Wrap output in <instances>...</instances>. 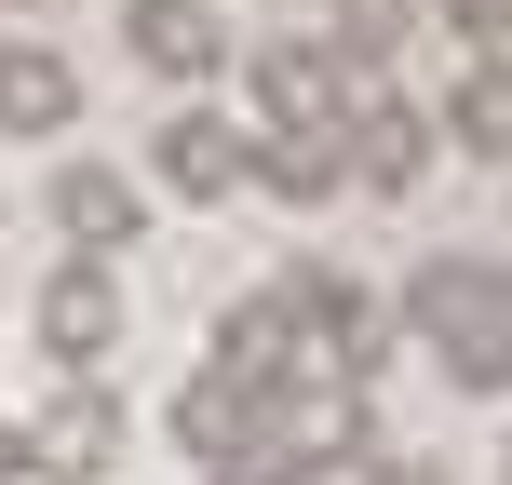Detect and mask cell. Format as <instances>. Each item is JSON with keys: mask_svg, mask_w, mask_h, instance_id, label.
I'll list each match as a JSON object with an SVG mask.
<instances>
[{"mask_svg": "<svg viewBox=\"0 0 512 485\" xmlns=\"http://www.w3.org/2000/svg\"><path fill=\"white\" fill-rule=\"evenodd\" d=\"M27 472H41V485L122 472V391H108V378H54L41 405H27Z\"/></svg>", "mask_w": 512, "mask_h": 485, "instance_id": "7a4b0ae2", "label": "cell"}, {"mask_svg": "<svg viewBox=\"0 0 512 485\" xmlns=\"http://www.w3.org/2000/svg\"><path fill=\"white\" fill-rule=\"evenodd\" d=\"M405 337H418L459 391H512V256H486V243L418 256V283H405Z\"/></svg>", "mask_w": 512, "mask_h": 485, "instance_id": "6da1fadb", "label": "cell"}]
</instances>
